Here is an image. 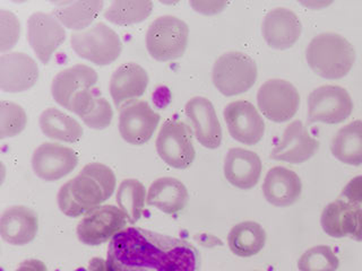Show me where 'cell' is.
<instances>
[{"label":"cell","instance_id":"6da1fadb","mask_svg":"<svg viewBox=\"0 0 362 271\" xmlns=\"http://www.w3.org/2000/svg\"><path fill=\"white\" fill-rule=\"evenodd\" d=\"M107 271H198L199 255L187 241L127 227L107 248Z\"/></svg>","mask_w":362,"mask_h":271},{"label":"cell","instance_id":"7a4b0ae2","mask_svg":"<svg viewBox=\"0 0 362 271\" xmlns=\"http://www.w3.org/2000/svg\"><path fill=\"white\" fill-rule=\"evenodd\" d=\"M116 186V175L110 167L98 162L86 164L60 188L57 197L60 212L68 217L88 214L102 206L113 195Z\"/></svg>","mask_w":362,"mask_h":271},{"label":"cell","instance_id":"3957f363","mask_svg":"<svg viewBox=\"0 0 362 271\" xmlns=\"http://www.w3.org/2000/svg\"><path fill=\"white\" fill-rule=\"evenodd\" d=\"M305 59L311 71L326 79H341L350 73L356 62L354 45L333 32L320 34L311 40Z\"/></svg>","mask_w":362,"mask_h":271},{"label":"cell","instance_id":"277c9868","mask_svg":"<svg viewBox=\"0 0 362 271\" xmlns=\"http://www.w3.org/2000/svg\"><path fill=\"white\" fill-rule=\"evenodd\" d=\"M257 76L256 62L252 56L239 51L222 54L213 66V84L224 96L246 93L254 86Z\"/></svg>","mask_w":362,"mask_h":271},{"label":"cell","instance_id":"5b68a950","mask_svg":"<svg viewBox=\"0 0 362 271\" xmlns=\"http://www.w3.org/2000/svg\"><path fill=\"white\" fill-rule=\"evenodd\" d=\"M189 28L178 17L165 15L151 23L146 33V48L158 61H171L184 56Z\"/></svg>","mask_w":362,"mask_h":271},{"label":"cell","instance_id":"8992f818","mask_svg":"<svg viewBox=\"0 0 362 271\" xmlns=\"http://www.w3.org/2000/svg\"><path fill=\"white\" fill-rule=\"evenodd\" d=\"M71 43L77 56L96 66L110 65L122 51V39L103 22L71 34Z\"/></svg>","mask_w":362,"mask_h":271},{"label":"cell","instance_id":"52a82bcc","mask_svg":"<svg viewBox=\"0 0 362 271\" xmlns=\"http://www.w3.org/2000/svg\"><path fill=\"white\" fill-rule=\"evenodd\" d=\"M156 147L162 161L173 169H188L195 159L192 130L177 119L164 122L156 138Z\"/></svg>","mask_w":362,"mask_h":271},{"label":"cell","instance_id":"ba28073f","mask_svg":"<svg viewBox=\"0 0 362 271\" xmlns=\"http://www.w3.org/2000/svg\"><path fill=\"white\" fill-rule=\"evenodd\" d=\"M127 217L122 209L112 205H103L84 215L77 225V237L85 246H99L127 229Z\"/></svg>","mask_w":362,"mask_h":271},{"label":"cell","instance_id":"9c48e42d","mask_svg":"<svg viewBox=\"0 0 362 271\" xmlns=\"http://www.w3.org/2000/svg\"><path fill=\"white\" fill-rule=\"evenodd\" d=\"M257 105L265 118L282 124L291 120L299 110V92L288 80L269 79L258 90Z\"/></svg>","mask_w":362,"mask_h":271},{"label":"cell","instance_id":"30bf717a","mask_svg":"<svg viewBox=\"0 0 362 271\" xmlns=\"http://www.w3.org/2000/svg\"><path fill=\"white\" fill-rule=\"evenodd\" d=\"M354 111V102L345 88L322 85L309 94L308 118L310 122L337 124L345 121Z\"/></svg>","mask_w":362,"mask_h":271},{"label":"cell","instance_id":"8fae6325","mask_svg":"<svg viewBox=\"0 0 362 271\" xmlns=\"http://www.w3.org/2000/svg\"><path fill=\"white\" fill-rule=\"evenodd\" d=\"M160 114L144 100L128 102L120 107L119 133L128 144L141 146L156 133Z\"/></svg>","mask_w":362,"mask_h":271},{"label":"cell","instance_id":"7c38bea8","mask_svg":"<svg viewBox=\"0 0 362 271\" xmlns=\"http://www.w3.org/2000/svg\"><path fill=\"white\" fill-rule=\"evenodd\" d=\"M28 40L40 61L48 65L57 49L65 42V28L54 14L37 11L28 18Z\"/></svg>","mask_w":362,"mask_h":271},{"label":"cell","instance_id":"4fadbf2b","mask_svg":"<svg viewBox=\"0 0 362 271\" xmlns=\"http://www.w3.org/2000/svg\"><path fill=\"white\" fill-rule=\"evenodd\" d=\"M232 138L241 144L254 146L263 139L265 124L257 109L245 100L231 102L223 112Z\"/></svg>","mask_w":362,"mask_h":271},{"label":"cell","instance_id":"5bb4252c","mask_svg":"<svg viewBox=\"0 0 362 271\" xmlns=\"http://www.w3.org/2000/svg\"><path fill=\"white\" fill-rule=\"evenodd\" d=\"M78 156L69 147L56 143H43L32 156V167L37 176L45 182L65 178L76 169Z\"/></svg>","mask_w":362,"mask_h":271},{"label":"cell","instance_id":"9a60e30c","mask_svg":"<svg viewBox=\"0 0 362 271\" xmlns=\"http://www.w3.org/2000/svg\"><path fill=\"white\" fill-rule=\"evenodd\" d=\"M320 224L329 236L350 237L356 242H362V206L339 198L324 208Z\"/></svg>","mask_w":362,"mask_h":271},{"label":"cell","instance_id":"2e32d148","mask_svg":"<svg viewBox=\"0 0 362 271\" xmlns=\"http://www.w3.org/2000/svg\"><path fill=\"white\" fill-rule=\"evenodd\" d=\"M39 66L23 52H8L0 56V88L6 93H23L37 84Z\"/></svg>","mask_w":362,"mask_h":271},{"label":"cell","instance_id":"e0dca14e","mask_svg":"<svg viewBox=\"0 0 362 271\" xmlns=\"http://www.w3.org/2000/svg\"><path fill=\"white\" fill-rule=\"evenodd\" d=\"M320 148V141L311 137L300 120L288 124L282 138L271 152L272 159L291 164H303L310 159Z\"/></svg>","mask_w":362,"mask_h":271},{"label":"cell","instance_id":"ac0fdd59","mask_svg":"<svg viewBox=\"0 0 362 271\" xmlns=\"http://www.w3.org/2000/svg\"><path fill=\"white\" fill-rule=\"evenodd\" d=\"M185 112L192 121L198 143L209 150L218 148L222 143V128L212 102L196 96L187 102Z\"/></svg>","mask_w":362,"mask_h":271},{"label":"cell","instance_id":"d6986e66","mask_svg":"<svg viewBox=\"0 0 362 271\" xmlns=\"http://www.w3.org/2000/svg\"><path fill=\"white\" fill-rule=\"evenodd\" d=\"M303 32L299 17L288 8H275L269 11L262 24L264 40L271 48L286 50L293 47Z\"/></svg>","mask_w":362,"mask_h":271},{"label":"cell","instance_id":"ffe728a7","mask_svg":"<svg viewBox=\"0 0 362 271\" xmlns=\"http://www.w3.org/2000/svg\"><path fill=\"white\" fill-rule=\"evenodd\" d=\"M98 79L99 77L93 68L77 64L57 73L51 84V94L60 107L69 110L74 97L84 90L95 88Z\"/></svg>","mask_w":362,"mask_h":271},{"label":"cell","instance_id":"44dd1931","mask_svg":"<svg viewBox=\"0 0 362 271\" xmlns=\"http://www.w3.org/2000/svg\"><path fill=\"white\" fill-rule=\"evenodd\" d=\"M223 171L230 184L238 189L250 190L257 186L263 163L256 152L235 147L226 154Z\"/></svg>","mask_w":362,"mask_h":271},{"label":"cell","instance_id":"7402d4cb","mask_svg":"<svg viewBox=\"0 0 362 271\" xmlns=\"http://www.w3.org/2000/svg\"><path fill=\"white\" fill-rule=\"evenodd\" d=\"M37 231L39 217L28 207H9L0 218V235L11 246H26L37 237Z\"/></svg>","mask_w":362,"mask_h":271},{"label":"cell","instance_id":"603a6c76","mask_svg":"<svg viewBox=\"0 0 362 271\" xmlns=\"http://www.w3.org/2000/svg\"><path fill=\"white\" fill-rule=\"evenodd\" d=\"M150 82L144 68L135 62L119 66L110 79V95L116 107H122L128 102L135 101L144 95Z\"/></svg>","mask_w":362,"mask_h":271},{"label":"cell","instance_id":"cb8c5ba5","mask_svg":"<svg viewBox=\"0 0 362 271\" xmlns=\"http://www.w3.org/2000/svg\"><path fill=\"white\" fill-rule=\"evenodd\" d=\"M262 189L267 203L275 207H290L299 200L303 182L292 169L275 167L266 174Z\"/></svg>","mask_w":362,"mask_h":271},{"label":"cell","instance_id":"d4e9b609","mask_svg":"<svg viewBox=\"0 0 362 271\" xmlns=\"http://www.w3.org/2000/svg\"><path fill=\"white\" fill-rule=\"evenodd\" d=\"M68 111L82 119L90 129L103 130L112 122V107L107 100L101 96L99 88H90L75 96Z\"/></svg>","mask_w":362,"mask_h":271},{"label":"cell","instance_id":"484cf974","mask_svg":"<svg viewBox=\"0 0 362 271\" xmlns=\"http://www.w3.org/2000/svg\"><path fill=\"white\" fill-rule=\"evenodd\" d=\"M189 193L180 180L170 176L156 179L147 191L146 203L168 215H175L186 208Z\"/></svg>","mask_w":362,"mask_h":271},{"label":"cell","instance_id":"4316f807","mask_svg":"<svg viewBox=\"0 0 362 271\" xmlns=\"http://www.w3.org/2000/svg\"><path fill=\"white\" fill-rule=\"evenodd\" d=\"M266 240L267 235L263 226L247 220L232 227L228 235V246L237 257L250 258L263 250Z\"/></svg>","mask_w":362,"mask_h":271},{"label":"cell","instance_id":"83f0119b","mask_svg":"<svg viewBox=\"0 0 362 271\" xmlns=\"http://www.w3.org/2000/svg\"><path fill=\"white\" fill-rule=\"evenodd\" d=\"M331 152L341 163L352 167L362 165V121L356 120L335 133L332 139Z\"/></svg>","mask_w":362,"mask_h":271},{"label":"cell","instance_id":"f1b7e54d","mask_svg":"<svg viewBox=\"0 0 362 271\" xmlns=\"http://www.w3.org/2000/svg\"><path fill=\"white\" fill-rule=\"evenodd\" d=\"M40 128L48 138L64 143H76L83 137V127L62 111L48 107L40 116Z\"/></svg>","mask_w":362,"mask_h":271},{"label":"cell","instance_id":"f546056e","mask_svg":"<svg viewBox=\"0 0 362 271\" xmlns=\"http://www.w3.org/2000/svg\"><path fill=\"white\" fill-rule=\"evenodd\" d=\"M105 3L102 0H86L69 3L64 7L54 9L52 14L62 25L76 32L85 31L94 22Z\"/></svg>","mask_w":362,"mask_h":271},{"label":"cell","instance_id":"4dcf8cb0","mask_svg":"<svg viewBox=\"0 0 362 271\" xmlns=\"http://www.w3.org/2000/svg\"><path fill=\"white\" fill-rule=\"evenodd\" d=\"M153 11L152 1L116 0L103 13L105 20L119 26L134 25L146 20Z\"/></svg>","mask_w":362,"mask_h":271},{"label":"cell","instance_id":"1f68e13d","mask_svg":"<svg viewBox=\"0 0 362 271\" xmlns=\"http://www.w3.org/2000/svg\"><path fill=\"white\" fill-rule=\"evenodd\" d=\"M146 190L141 181L126 179L117 190V203L127 217L128 223L135 224L141 219L146 201Z\"/></svg>","mask_w":362,"mask_h":271},{"label":"cell","instance_id":"d6a6232c","mask_svg":"<svg viewBox=\"0 0 362 271\" xmlns=\"http://www.w3.org/2000/svg\"><path fill=\"white\" fill-rule=\"evenodd\" d=\"M339 267V258L327 246L308 248L298 260L300 271H337Z\"/></svg>","mask_w":362,"mask_h":271},{"label":"cell","instance_id":"836d02e7","mask_svg":"<svg viewBox=\"0 0 362 271\" xmlns=\"http://www.w3.org/2000/svg\"><path fill=\"white\" fill-rule=\"evenodd\" d=\"M28 124L24 109L14 102H0V138H13L20 135Z\"/></svg>","mask_w":362,"mask_h":271},{"label":"cell","instance_id":"e575fe53","mask_svg":"<svg viewBox=\"0 0 362 271\" xmlns=\"http://www.w3.org/2000/svg\"><path fill=\"white\" fill-rule=\"evenodd\" d=\"M21 24L16 15L11 11H0V51L6 54L16 45L20 40Z\"/></svg>","mask_w":362,"mask_h":271},{"label":"cell","instance_id":"d590c367","mask_svg":"<svg viewBox=\"0 0 362 271\" xmlns=\"http://www.w3.org/2000/svg\"><path fill=\"white\" fill-rule=\"evenodd\" d=\"M348 203L362 206V175L356 176L343 188L341 197Z\"/></svg>","mask_w":362,"mask_h":271},{"label":"cell","instance_id":"8d00e7d4","mask_svg":"<svg viewBox=\"0 0 362 271\" xmlns=\"http://www.w3.org/2000/svg\"><path fill=\"white\" fill-rule=\"evenodd\" d=\"M189 4L196 11L205 15L218 14L228 5L226 1H190Z\"/></svg>","mask_w":362,"mask_h":271},{"label":"cell","instance_id":"74e56055","mask_svg":"<svg viewBox=\"0 0 362 271\" xmlns=\"http://www.w3.org/2000/svg\"><path fill=\"white\" fill-rule=\"evenodd\" d=\"M15 271H48V268L41 260L30 259L23 261Z\"/></svg>","mask_w":362,"mask_h":271},{"label":"cell","instance_id":"f35d334b","mask_svg":"<svg viewBox=\"0 0 362 271\" xmlns=\"http://www.w3.org/2000/svg\"><path fill=\"white\" fill-rule=\"evenodd\" d=\"M88 271H107L105 260L99 259V258L92 260Z\"/></svg>","mask_w":362,"mask_h":271}]
</instances>
